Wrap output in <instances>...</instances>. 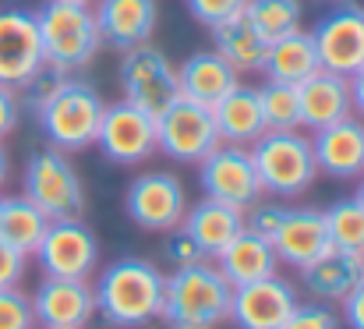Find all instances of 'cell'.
Masks as SVG:
<instances>
[{
  "mask_svg": "<svg viewBox=\"0 0 364 329\" xmlns=\"http://www.w3.org/2000/svg\"><path fill=\"white\" fill-rule=\"evenodd\" d=\"M329 230H326V216L322 209H287V216L279 223L276 237H272V248H276V258L301 269L308 266L315 255H322L329 248Z\"/></svg>",
  "mask_w": 364,
  "mask_h": 329,
  "instance_id": "obj_22",
  "label": "cell"
},
{
  "mask_svg": "<svg viewBox=\"0 0 364 329\" xmlns=\"http://www.w3.org/2000/svg\"><path fill=\"white\" fill-rule=\"evenodd\" d=\"M177 85H181V96L202 107H216L230 89L241 85V75L216 50H198L177 68Z\"/></svg>",
  "mask_w": 364,
  "mask_h": 329,
  "instance_id": "obj_21",
  "label": "cell"
},
{
  "mask_svg": "<svg viewBox=\"0 0 364 329\" xmlns=\"http://www.w3.org/2000/svg\"><path fill=\"white\" fill-rule=\"evenodd\" d=\"M311 39L326 71L354 75L364 64V7L358 0L336 4L329 14L318 18V25L311 28Z\"/></svg>",
  "mask_w": 364,
  "mask_h": 329,
  "instance_id": "obj_13",
  "label": "cell"
},
{
  "mask_svg": "<svg viewBox=\"0 0 364 329\" xmlns=\"http://www.w3.org/2000/svg\"><path fill=\"white\" fill-rule=\"evenodd\" d=\"M163 258L173 266V269H181V266H191V262H202L205 255L198 251V244L177 226V230H166V241H163Z\"/></svg>",
  "mask_w": 364,
  "mask_h": 329,
  "instance_id": "obj_37",
  "label": "cell"
},
{
  "mask_svg": "<svg viewBox=\"0 0 364 329\" xmlns=\"http://www.w3.org/2000/svg\"><path fill=\"white\" fill-rule=\"evenodd\" d=\"M247 149H251L262 192H269L276 199H294V195L308 192L315 184V177H318L311 138L301 135V127H294V131H265Z\"/></svg>",
  "mask_w": 364,
  "mask_h": 329,
  "instance_id": "obj_5",
  "label": "cell"
},
{
  "mask_svg": "<svg viewBox=\"0 0 364 329\" xmlns=\"http://www.w3.org/2000/svg\"><path fill=\"white\" fill-rule=\"evenodd\" d=\"M18 120H21V103H18V93L11 89V85H4L0 82V142L18 127Z\"/></svg>",
  "mask_w": 364,
  "mask_h": 329,
  "instance_id": "obj_39",
  "label": "cell"
},
{
  "mask_svg": "<svg viewBox=\"0 0 364 329\" xmlns=\"http://www.w3.org/2000/svg\"><path fill=\"white\" fill-rule=\"evenodd\" d=\"M124 209H127V216L134 219L141 230L166 234V230H177L184 213H188V192H184L177 174L149 170V174H138L127 184Z\"/></svg>",
  "mask_w": 364,
  "mask_h": 329,
  "instance_id": "obj_11",
  "label": "cell"
},
{
  "mask_svg": "<svg viewBox=\"0 0 364 329\" xmlns=\"http://www.w3.org/2000/svg\"><path fill=\"white\" fill-rule=\"evenodd\" d=\"M68 4H89V7H92V4H96V0H68Z\"/></svg>",
  "mask_w": 364,
  "mask_h": 329,
  "instance_id": "obj_44",
  "label": "cell"
},
{
  "mask_svg": "<svg viewBox=\"0 0 364 329\" xmlns=\"http://www.w3.org/2000/svg\"><path fill=\"white\" fill-rule=\"evenodd\" d=\"M43 64H46V57H43L36 14L21 11V7L0 11V82L18 89Z\"/></svg>",
  "mask_w": 364,
  "mask_h": 329,
  "instance_id": "obj_16",
  "label": "cell"
},
{
  "mask_svg": "<svg viewBox=\"0 0 364 329\" xmlns=\"http://www.w3.org/2000/svg\"><path fill=\"white\" fill-rule=\"evenodd\" d=\"M170 329H177V326H170Z\"/></svg>",
  "mask_w": 364,
  "mask_h": 329,
  "instance_id": "obj_47",
  "label": "cell"
},
{
  "mask_svg": "<svg viewBox=\"0 0 364 329\" xmlns=\"http://www.w3.org/2000/svg\"><path fill=\"white\" fill-rule=\"evenodd\" d=\"M0 329H36L32 298L18 287H0Z\"/></svg>",
  "mask_w": 364,
  "mask_h": 329,
  "instance_id": "obj_33",
  "label": "cell"
},
{
  "mask_svg": "<svg viewBox=\"0 0 364 329\" xmlns=\"http://www.w3.org/2000/svg\"><path fill=\"white\" fill-rule=\"evenodd\" d=\"M198 184L209 199L237 206V209H247L251 202L262 199V181H258V170H255V160H251L247 145L220 142L198 163Z\"/></svg>",
  "mask_w": 364,
  "mask_h": 329,
  "instance_id": "obj_12",
  "label": "cell"
},
{
  "mask_svg": "<svg viewBox=\"0 0 364 329\" xmlns=\"http://www.w3.org/2000/svg\"><path fill=\"white\" fill-rule=\"evenodd\" d=\"M39 329H43V326H39Z\"/></svg>",
  "mask_w": 364,
  "mask_h": 329,
  "instance_id": "obj_48",
  "label": "cell"
},
{
  "mask_svg": "<svg viewBox=\"0 0 364 329\" xmlns=\"http://www.w3.org/2000/svg\"><path fill=\"white\" fill-rule=\"evenodd\" d=\"M156 131H159V152L177 163H202L220 145L213 107H202L188 96H177L156 117Z\"/></svg>",
  "mask_w": 364,
  "mask_h": 329,
  "instance_id": "obj_8",
  "label": "cell"
},
{
  "mask_svg": "<svg viewBox=\"0 0 364 329\" xmlns=\"http://www.w3.org/2000/svg\"><path fill=\"white\" fill-rule=\"evenodd\" d=\"M92 14H96L103 46H114V50H131L138 43H149L159 25L156 0H96Z\"/></svg>",
  "mask_w": 364,
  "mask_h": 329,
  "instance_id": "obj_19",
  "label": "cell"
},
{
  "mask_svg": "<svg viewBox=\"0 0 364 329\" xmlns=\"http://www.w3.org/2000/svg\"><path fill=\"white\" fill-rule=\"evenodd\" d=\"M39 39H43V57L64 75H75L89 68L100 50V25L89 4H68V0H46L43 11H36Z\"/></svg>",
  "mask_w": 364,
  "mask_h": 329,
  "instance_id": "obj_3",
  "label": "cell"
},
{
  "mask_svg": "<svg viewBox=\"0 0 364 329\" xmlns=\"http://www.w3.org/2000/svg\"><path fill=\"white\" fill-rule=\"evenodd\" d=\"M36 326L43 329H85L96 319V294L89 280L43 276L32 294Z\"/></svg>",
  "mask_w": 364,
  "mask_h": 329,
  "instance_id": "obj_14",
  "label": "cell"
},
{
  "mask_svg": "<svg viewBox=\"0 0 364 329\" xmlns=\"http://www.w3.org/2000/svg\"><path fill=\"white\" fill-rule=\"evenodd\" d=\"M364 280V255L329 244L308 266H301L304 291L322 305H343V298Z\"/></svg>",
  "mask_w": 364,
  "mask_h": 329,
  "instance_id": "obj_18",
  "label": "cell"
},
{
  "mask_svg": "<svg viewBox=\"0 0 364 329\" xmlns=\"http://www.w3.org/2000/svg\"><path fill=\"white\" fill-rule=\"evenodd\" d=\"M68 75L64 71H57L53 64H43L39 71H32L14 93H18V103L21 110H32V113H39V110L50 103V96L60 89V82H64Z\"/></svg>",
  "mask_w": 364,
  "mask_h": 329,
  "instance_id": "obj_32",
  "label": "cell"
},
{
  "mask_svg": "<svg viewBox=\"0 0 364 329\" xmlns=\"http://www.w3.org/2000/svg\"><path fill=\"white\" fill-rule=\"evenodd\" d=\"M354 199L364 206V177H358V195H354Z\"/></svg>",
  "mask_w": 364,
  "mask_h": 329,
  "instance_id": "obj_43",
  "label": "cell"
},
{
  "mask_svg": "<svg viewBox=\"0 0 364 329\" xmlns=\"http://www.w3.org/2000/svg\"><path fill=\"white\" fill-rule=\"evenodd\" d=\"M297 100H301V127H311V131L329 127L354 113L347 75H336L326 68H318L311 78L297 85Z\"/></svg>",
  "mask_w": 364,
  "mask_h": 329,
  "instance_id": "obj_20",
  "label": "cell"
},
{
  "mask_svg": "<svg viewBox=\"0 0 364 329\" xmlns=\"http://www.w3.org/2000/svg\"><path fill=\"white\" fill-rule=\"evenodd\" d=\"M96 145L103 149V156L117 167H134L145 163L149 156L159 152V131H156V117L149 110L134 107V103H107L103 120L96 131Z\"/></svg>",
  "mask_w": 364,
  "mask_h": 329,
  "instance_id": "obj_9",
  "label": "cell"
},
{
  "mask_svg": "<svg viewBox=\"0 0 364 329\" xmlns=\"http://www.w3.org/2000/svg\"><path fill=\"white\" fill-rule=\"evenodd\" d=\"M318 68H322V61H318L315 39L304 28H297V32H290L283 39H272L269 53H265V64H262L269 82H287V85H301Z\"/></svg>",
  "mask_w": 364,
  "mask_h": 329,
  "instance_id": "obj_26",
  "label": "cell"
},
{
  "mask_svg": "<svg viewBox=\"0 0 364 329\" xmlns=\"http://www.w3.org/2000/svg\"><path fill=\"white\" fill-rule=\"evenodd\" d=\"M213 262H216V269L223 273V280L230 287H244V283H255L262 276H272L276 266H279L272 241H265L251 230H241Z\"/></svg>",
  "mask_w": 364,
  "mask_h": 329,
  "instance_id": "obj_24",
  "label": "cell"
},
{
  "mask_svg": "<svg viewBox=\"0 0 364 329\" xmlns=\"http://www.w3.org/2000/svg\"><path fill=\"white\" fill-rule=\"evenodd\" d=\"M343 323L350 329H364V280L343 298Z\"/></svg>",
  "mask_w": 364,
  "mask_h": 329,
  "instance_id": "obj_40",
  "label": "cell"
},
{
  "mask_svg": "<svg viewBox=\"0 0 364 329\" xmlns=\"http://www.w3.org/2000/svg\"><path fill=\"white\" fill-rule=\"evenodd\" d=\"M32 255L39 258L43 276L89 280L100 269V241L82 219H50Z\"/></svg>",
  "mask_w": 364,
  "mask_h": 329,
  "instance_id": "obj_10",
  "label": "cell"
},
{
  "mask_svg": "<svg viewBox=\"0 0 364 329\" xmlns=\"http://www.w3.org/2000/svg\"><path fill=\"white\" fill-rule=\"evenodd\" d=\"M347 82H350V100H354V113L364 117V64L354 71V75H347Z\"/></svg>",
  "mask_w": 364,
  "mask_h": 329,
  "instance_id": "obj_41",
  "label": "cell"
},
{
  "mask_svg": "<svg viewBox=\"0 0 364 329\" xmlns=\"http://www.w3.org/2000/svg\"><path fill=\"white\" fill-rule=\"evenodd\" d=\"M181 230L198 244V251L213 262L237 234L244 230V209L237 206H227V202H216V199H202L198 206H191L184 219H181Z\"/></svg>",
  "mask_w": 364,
  "mask_h": 329,
  "instance_id": "obj_23",
  "label": "cell"
},
{
  "mask_svg": "<svg viewBox=\"0 0 364 329\" xmlns=\"http://www.w3.org/2000/svg\"><path fill=\"white\" fill-rule=\"evenodd\" d=\"M0 206H4V195H0Z\"/></svg>",
  "mask_w": 364,
  "mask_h": 329,
  "instance_id": "obj_45",
  "label": "cell"
},
{
  "mask_svg": "<svg viewBox=\"0 0 364 329\" xmlns=\"http://www.w3.org/2000/svg\"><path fill=\"white\" fill-rule=\"evenodd\" d=\"M163 287L166 273L156 262L124 255L92 283L96 312L114 329H145L163 319Z\"/></svg>",
  "mask_w": 364,
  "mask_h": 329,
  "instance_id": "obj_1",
  "label": "cell"
},
{
  "mask_svg": "<svg viewBox=\"0 0 364 329\" xmlns=\"http://www.w3.org/2000/svg\"><path fill=\"white\" fill-rule=\"evenodd\" d=\"M21 184H25V199L36 202L46 219H82L85 213V184L75 170V163L68 160V152L46 145V149H36L25 163V174H21Z\"/></svg>",
  "mask_w": 364,
  "mask_h": 329,
  "instance_id": "obj_6",
  "label": "cell"
},
{
  "mask_svg": "<svg viewBox=\"0 0 364 329\" xmlns=\"http://www.w3.org/2000/svg\"><path fill=\"white\" fill-rule=\"evenodd\" d=\"M121 68H117V78H121V93L127 103L149 110L152 117H159L163 110L170 107L177 96H181V85H177V64L149 43H138L131 50H121Z\"/></svg>",
  "mask_w": 364,
  "mask_h": 329,
  "instance_id": "obj_7",
  "label": "cell"
},
{
  "mask_svg": "<svg viewBox=\"0 0 364 329\" xmlns=\"http://www.w3.org/2000/svg\"><path fill=\"white\" fill-rule=\"evenodd\" d=\"M103 96L96 93L92 82L68 75L60 82V89L50 96V103L39 110V127L46 135V142L60 152H82L89 145H96V131L103 120Z\"/></svg>",
  "mask_w": 364,
  "mask_h": 329,
  "instance_id": "obj_4",
  "label": "cell"
},
{
  "mask_svg": "<svg viewBox=\"0 0 364 329\" xmlns=\"http://www.w3.org/2000/svg\"><path fill=\"white\" fill-rule=\"evenodd\" d=\"M234 287L223 280L216 262L202 258L181 266L166 276L163 287V319L177 329H216L230 319Z\"/></svg>",
  "mask_w": 364,
  "mask_h": 329,
  "instance_id": "obj_2",
  "label": "cell"
},
{
  "mask_svg": "<svg viewBox=\"0 0 364 329\" xmlns=\"http://www.w3.org/2000/svg\"><path fill=\"white\" fill-rule=\"evenodd\" d=\"M297 305V291L279 273L262 276L255 283L234 287L230 294V319L237 329H279Z\"/></svg>",
  "mask_w": 364,
  "mask_h": 329,
  "instance_id": "obj_15",
  "label": "cell"
},
{
  "mask_svg": "<svg viewBox=\"0 0 364 329\" xmlns=\"http://www.w3.org/2000/svg\"><path fill=\"white\" fill-rule=\"evenodd\" d=\"M258 103L269 131H294L301 127V100H297V85L287 82H265L258 89Z\"/></svg>",
  "mask_w": 364,
  "mask_h": 329,
  "instance_id": "obj_31",
  "label": "cell"
},
{
  "mask_svg": "<svg viewBox=\"0 0 364 329\" xmlns=\"http://www.w3.org/2000/svg\"><path fill=\"white\" fill-rule=\"evenodd\" d=\"M244 14L272 43V39H283V36H290V32L301 28L304 4L301 0H247L244 4Z\"/></svg>",
  "mask_w": 364,
  "mask_h": 329,
  "instance_id": "obj_29",
  "label": "cell"
},
{
  "mask_svg": "<svg viewBox=\"0 0 364 329\" xmlns=\"http://www.w3.org/2000/svg\"><path fill=\"white\" fill-rule=\"evenodd\" d=\"M322 216H326L329 241H333L336 248H347V251L364 255V206L354 195H350V199H336Z\"/></svg>",
  "mask_w": 364,
  "mask_h": 329,
  "instance_id": "obj_30",
  "label": "cell"
},
{
  "mask_svg": "<svg viewBox=\"0 0 364 329\" xmlns=\"http://www.w3.org/2000/svg\"><path fill=\"white\" fill-rule=\"evenodd\" d=\"M311 152L318 174L333 181H358L364 177V117L350 113L329 127L311 135Z\"/></svg>",
  "mask_w": 364,
  "mask_h": 329,
  "instance_id": "obj_17",
  "label": "cell"
},
{
  "mask_svg": "<svg viewBox=\"0 0 364 329\" xmlns=\"http://www.w3.org/2000/svg\"><path fill=\"white\" fill-rule=\"evenodd\" d=\"M46 226H50L46 213L36 202H28L25 195H7L4 199V206H0V237L7 244H14L18 251L32 255L39 248Z\"/></svg>",
  "mask_w": 364,
  "mask_h": 329,
  "instance_id": "obj_28",
  "label": "cell"
},
{
  "mask_svg": "<svg viewBox=\"0 0 364 329\" xmlns=\"http://www.w3.org/2000/svg\"><path fill=\"white\" fill-rule=\"evenodd\" d=\"M25 262H28V255L0 237V287H18L25 276Z\"/></svg>",
  "mask_w": 364,
  "mask_h": 329,
  "instance_id": "obj_38",
  "label": "cell"
},
{
  "mask_svg": "<svg viewBox=\"0 0 364 329\" xmlns=\"http://www.w3.org/2000/svg\"><path fill=\"white\" fill-rule=\"evenodd\" d=\"M244 4H247V0H188V11H191V18H195L198 25L213 28V25H220V21L241 14Z\"/></svg>",
  "mask_w": 364,
  "mask_h": 329,
  "instance_id": "obj_36",
  "label": "cell"
},
{
  "mask_svg": "<svg viewBox=\"0 0 364 329\" xmlns=\"http://www.w3.org/2000/svg\"><path fill=\"white\" fill-rule=\"evenodd\" d=\"M213 117H216L220 142H227V145H251L269 131L265 117H262V103H258V89H251V85L230 89L213 107Z\"/></svg>",
  "mask_w": 364,
  "mask_h": 329,
  "instance_id": "obj_25",
  "label": "cell"
},
{
  "mask_svg": "<svg viewBox=\"0 0 364 329\" xmlns=\"http://www.w3.org/2000/svg\"><path fill=\"white\" fill-rule=\"evenodd\" d=\"M209 32H213V43H216L213 50H216L220 57H227L237 75L262 71L265 53H269V39L247 21L244 11L234 14V18H227V21H220V25H213Z\"/></svg>",
  "mask_w": 364,
  "mask_h": 329,
  "instance_id": "obj_27",
  "label": "cell"
},
{
  "mask_svg": "<svg viewBox=\"0 0 364 329\" xmlns=\"http://www.w3.org/2000/svg\"><path fill=\"white\" fill-rule=\"evenodd\" d=\"M7 174H11V160H7V149H4V142H0V188H4Z\"/></svg>",
  "mask_w": 364,
  "mask_h": 329,
  "instance_id": "obj_42",
  "label": "cell"
},
{
  "mask_svg": "<svg viewBox=\"0 0 364 329\" xmlns=\"http://www.w3.org/2000/svg\"><path fill=\"white\" fill-rule=\"evenodd\" d=\"M287 216V206H279V202H251L247 209H244V230H251V234H258V237H265V241H272L276 237V230H279V223Z\"/></svg>",
  "mask_w": 364,
  "mask_h": 329,
  "instance_id": "obj_34",
  "label": "cell"
},
{
  "mask_svg": "<svg viewBox=\"0 0 364 329\" xmlns=\"http://www.w3.org/2000/svg\"><path fill=\"white\" fill-rule=\"evenodd\" d=\"M361 7H364V0H361Z\"/></svg>",
  "mask_w": 364,
  "mask_h": 329,
  "instance_id": "obj_46",
  "label": "cell"
},
{
  "mask_svg": "<svg viewBox=\"0 0 364 329\" xmlns=\"http://www.w3.org/2000/svg\"><path fill=\"white\" fill-rule=\"evenodd\" d=\"M279 329H340V319L329 305L322 301H311V305H294V312L287 315V323Z\"/></svg>",
  "mask_w": 364,
  "mask_h": 329,
  "instance_id": "obj_35",
  "label": "cell"
}]
</instances>
